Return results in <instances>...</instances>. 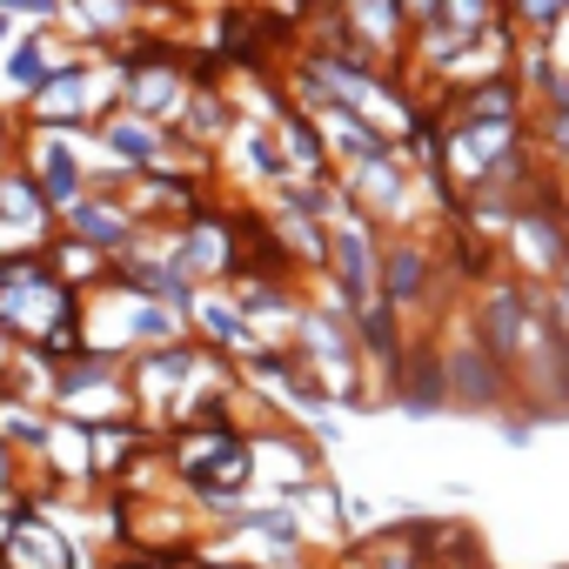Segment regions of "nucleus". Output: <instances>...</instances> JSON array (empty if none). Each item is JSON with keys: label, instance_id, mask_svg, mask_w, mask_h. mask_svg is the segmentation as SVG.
<instances>
[{"label": "nucleus", "instance_id": "1", "mask_svg": "<svg viewBox=\"0 0 569 569\" xmlns=\"http://www.w3.org/2000/svg\"><path fill=\"white\" fill-rule=\"evenodd\" d=\"M0 569H74V536L48 509L21 502L14 536H8V549H0Z\"/></svg>", "mask_w": 569, "mask_h": 569}, {"label": "nucleus", "instance_id": "2", "mask_svg": "<svg viewBox=\"0 0 569 569\" xmlns=\"http://www.w3.org/2000/svg\"><path fill=\"white\" fill-rule=\"evenodd\" d=\"M316 121H322V141H329L336 174H349V168H362V161H376V154L389 148V134H382L369 114H356V108H322Z\"/></svg>", "mask_w": 569, "mask_h": 569}, {"label": "nucleus", "instance_id": "3", "mask_svg": "<svg viewBox=\"0 0 569 569\" xmlns=\"http://www.w3.org/2000/svg\"><path fill=\"white\" fill-rule=\"evenodd\" d=\"M21 154V114H8V108H0V168H8Z\"/></svg>", "mask_w": 569, "mask_h": 569}, {"label": "nucleus", "instance_id": "4", "mask_svg": "<svg viewBox=\"0 0 569 569\" xmlns=\"http://www.w3.org/2000/svg\"><path fill=\"white\" fill-rule=\"evenodd\" d=\"M14 34H21V21H14V14H0V54H8V41H14Z\"/></svg>", "mask_w": 569, "mask_h": 569}, {"label": "nucleus", "instance_id": "5", "mask_svg": "<svg viewBox=\"0 0 569 569\" xmlns=\"http://www.w3.org/2000/svg\"><path fill=\"white\" fill-rule=\"evenodd\" d=\"M194 569H254V562H194Z\"/></svg>", "mask_w": 569, "mask_h": 569}, {"label": "nucleus", "instance_id": "6", "mask_svg": "<svg viewBox=\"0 0 569 569\" xmlns=\"http://www.w3.org/2000/svg\"><path fill=\"white\" fill-rule=\"evenodd\" d=\"M562 396H569V342H562Z\"/></svg>", "mask_w": 569, "mask_h": 569}]
</instances>
